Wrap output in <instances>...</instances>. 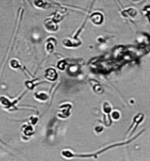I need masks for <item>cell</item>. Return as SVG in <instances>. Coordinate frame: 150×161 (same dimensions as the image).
<instances>
[{
  "label": "cell",
  "instance_id": "6da1fadb",
  "mask_svg": "<svg viewBox=\"0 0 150 161\" xmlns=\"http://www.w3.org/2000/svg\"><path fill=\"white\" fill-rule=\"evenodd\" d=\"M45 27L47 31L49 32H56L58 30V26L56 24V22L52 19H47V20L45 21Z\"/></svg>",
  "mask_w": 150,
  "mask_h": 161
},
{
  "label": "cell",
  "instance_id": "3957f363",
  "mask_svg": "<svg viewBox=\"0 0 150 161\" xmlns=\"http://www.w3.org/2000/svg\"><path fill=\"white\" fill-rule=\"evenodd\" d=\"M125 13H126V14H125L124 15L125 17H128V15H129L130 17L133 18L135 15H137V11L133 8H130L128 9V10H126V11H125Z\"/></svg>",
  "mask_w": 150,
  "mask_h": 161
},
{
  "label": "cell",
  "instance_id": "7a4b0ae2",
  "mask_svg": "<svg viewBox=\"0 0 150 161\" xmlns=\"http://www.w3.org/2000/svg\"><path fill=\"white\" fill-rule=\"evenodd\" d=\"M90 19H91V21L93 22L94 24H96V25H98V26H99V25H100V24H102V23H103L104 17H103V15H102L100 13H95L90 16Z\"/></svg>",
  "mask_w": 150,
  "mask_h": 161
}]
</instances>
